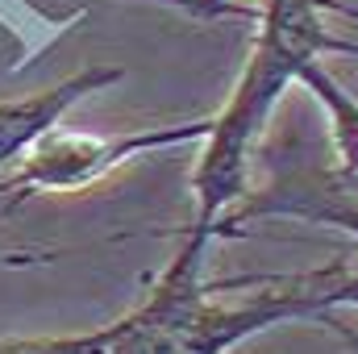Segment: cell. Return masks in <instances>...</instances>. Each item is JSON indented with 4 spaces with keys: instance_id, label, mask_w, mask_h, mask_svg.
Here are the masks:
<instances>
[{
    "instance_id": "2",
    "label": "cell",
    "mask_w": 358,
    "mask_h": 354,
    "mask_svg": "<svg viewBox=\"0 0 358 354\" xmlns=\"http://www.w3.org/2000/svg\"><path fill=\"white\" fill-rule=\"evenodd\" d=\"M321 0H263L259 34L246 59V71L229 92V100L213 113L204 134V150L192 167V225L221 238L225 213L246 196L250 155L263 138L283 92L300 84V71L329 55V25L321 17Z\"/></svg>"
},
{
    "instance_id": "1",
    "label": "cell",
    "mask_w": 358,
    "mask_h": 354,
    "mask_svg": "<svg viewBox=\"0 0 358 354\" xmlns=\"http://www.w3.org/2000/svg\"><path fill=\"white\" fill-rule=\"evenodd\" d=\"M217 238L187 225L183 246L150 283L146 300L117 317L108 354H229L238 342L283 321H317V300L296 275H238L204 283V255Z\"/></svg>"
},
{
    "instance_id": "3",
    "label": "cell",
    "mask_w": 358,
    "mask_h": 354,
    "mask_svg": "<svg viewBox=\"0 0 358 354\" xmlns=\"http://www.w3.org/2000/svg\"><path fill=\"white\" fill-rule=\"evenodd\" d=\"M213 117L200 121H179V125H150L138 134H117V138H96V134H63L50 129L8 176V183L29 200L38 192H80L96 179L113 176L117 167L146 159L155 150H171L183 142H204Z\"/></svg>"
},
{
    "instance_id": "4",
    "label": "cell",
    "mask_w": 358,
    "mask_h": 354,
    "mask_svg": "<svg viewBox=\"0 0 358 354\" xmlns=\"http://www.w3.org/2000/svg\"><path fill=\"white\" fill-rule=\"evenodd\" d=\"M125 71L121 67H108V63H92L80 76L55 84L46 92H34V96H21V100H0V171L13 163V159H25L50 129H59V121L96 92L113 88Z\"/></svg>"
},
{
    "instance_id": "7",
    "label": "cell",
    "mask_w": 358,
    "mask_h": 354,
    "mask_svg": "<svg viewBox=\"0 0 358 354\" xmlns=\"http://www.w3.org/2000/svg\"><path fill=\"white\" fill-rule=\"evenodd\" d=\"M296 283L317 300L321 313H329V309H358V267L329 263V267H321V271L296 275Z\"/></svg>"
},
{
    "instance_id": "6",
    "label": "cell",
    "mask_w": 358,
    "mask_h": 354,
    "mask_svg": "<svg viewBox=\"0 0 358 354\" xmlns=\"http://www.w3.org/2000/svg\"><path fill=\"white\" fill-rule=\"evenodd\" d=\"M117 342V321L88 334L63 338H0V354H108Z\"/></svg>"
},
{
    "instance_id": "9",
    "label": "cell",
    "mask_w": 358,
    "mask_h": 354,
    "mask_svg": "<svg viewBox=\"0 0 358 354\" xmlns=\"http://www.w3.org/2000/svg\"><path fill=\"white\" fill-rule=\"evenodd\" d=\"M317 325H321V330H329L346 354H358V325H355V321H346V317H338V309L321 313V317H317Z\"/></svg>"
},
{
    "instance_id": "10",
    "label": "cell",
    "mask_w": 358,
    "mask_h": 354,
    "mask_svg": "<svg viewBox=\"0 0 358 354\" xmlns=\"http://www.w3.org/2000/svg\"><path fill=\"white\" fill-rule=\"evenodd\" d=\"M321 8H325V13H338V17H346V21H358V4H346V0H321ZM329 50H334V55H355V59H358V42L334 38V34H329Z\"/></svg>"
},
{
    "instance_id": "5",
    "label": "cell",
    "mask_w": 358,
    "mask_h": 354,
    "mask_svg": "<svg viewBox=\"0 0 358 354\" xmlns=\"http://www.w3.org/2000/svg\"><path fill=\"white\" fill-rule=\"evenodd\" d=\"M300 84L317 96V104L329 117V138H334V155H338V176H358V100L342 88L329 67L317 59L300 71Z\"/></svg>"
},
{
    "instance_id": "8",
    "label": "cell",
    "mask_w": 358,
    "mask_h": 354,
    "mask_svg": "<svg viewBox=\"0 0 358 354\" xmlns=\"http://www.w3.org/2000/svg\"><path fill=\"white\" fill-rule=\"evenodd\" d=\"M150 4H171L192 17H250V8H242L234 0H150Z\"/></svg>"
}]
</instances>
